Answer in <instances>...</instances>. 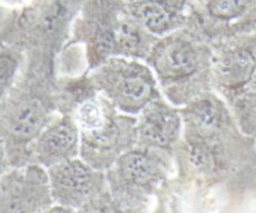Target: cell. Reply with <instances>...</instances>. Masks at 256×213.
I'll use <instances>...</instances> for the list:
<instances>
[{
  "mask_svg": "<svg viewBox=\"0 0 256 213\" xmlns=\"http://www.w3.org/2000/svg\"><path fill=\"white\" fill-rule=\"evenodd\" d=\"M46 175L53 205L77 211L108 190L106 172L94 170L80 157L48 168Z\"/></svg>",
  "mask_w": 256,
  "mask_h": 213,
  "instance_id": "cell-11",
  "label": "cell"
},
{
  "mask_svg": "<svg viewBox=\"0 0 256 213\" xmlns=\"http://www.w3.org/2000/svg\"><path fill=\"white\" fill-rule=\"evenodd\" d=\"M78 213H151V210L150 207L134 208L122 205L110 195V190H106L78 210Z\"/></svg>",
  "mask_w": 256,
  "mask_h": 213,
  "instance_id": "cell-17",
  "label": "cell"
},
{
  "mask_svg": "<svg viewBox=\"0 0 256 213\" xmlns=\"http://www.w3.org/2000/svg\"><path fill=\"white\" fill-rule=\"evenodd\" d=\"M212 90L244 134L256 138V30L212 45Z\"/></svg>",
  "mask_w": 256,
  "mask_h": 213,
  "instance_id": "cell-5",
  "label": "cell"
},
{
  "mask_svg": "<svg viewBox=\"0 0 256 213\" xmlns=\"http://www.w3.org/2000/svg\"><path fill=\"white\" fill-rule=\"evenodd\" d=\"M137 143V117L124 114L108 100L103 118L92 129L80 132V158L106 172Z\"/></svg>",
  "mask_w": 256,
  "mask_h": 213,
  "instance_id": "cell-10",
  "label": "cell"
},
{
  "mask_svg": "<svg viewBox=\"0 0 256 213\" xmlns=\"http://www.w3.org/2000/svg\"><path fill=\"white\" fill-rule=\"evenodd\" d=\"M186 28L211 45L256 30V0H194Z\"/></svg>",
  "mask_w": 256,
  "mask_h": 213,
  "instance_id": "cell-9",
  "label": "cell"
},
{
  "mask_svg": "<svg viewBox=\"0 0 256 213\" xmlns=\"http://www.w3.org/2000/svg\"><path fill=\"white\" fill-rule=\"evenodd\" d=\"M181 136L180 109L164 97L148 103L137 116V147L156 149L174 157Z\"/></svg>",
  "mask_w": 256,
  "mask_h": 213,
  "instance_id": "cell-13",
  "label": "cell"
},
{
  "mask_svg": "<svg viewBox=\"0 0 256 213\" xmlns=\"http://www.w3.org/2000/svg\"><path fill=\"white\" fill-rule=\"evenodd\" d=\"M174 173V157L134 146L106 171L110 195L128 207H150L158 188Z\"/></svg>",
  "mask_w": 256,
  "mask_h": 213,
  "instance_id": "cell-7",
  "label": "cell"
},
{
  "mask_svg": "<svg viewBox=\"0 0 256 213\" xmlns=\"http://www.w3.org/2000/svg\"><path fill=\"white\" fill-rule=\"evenodd\" d=\"M178 109L181 139L205 149L232 176L255 157L254 138L242 133L226 103L214 90Z\"/></svg>",
  "mask_w": 256,
  "mask_h": 213,
  "instance_id": "cell-4",
  "label": "cell"
},
{
  "mask_svg": "<svg viewBox=\"0 0 256 213\" xmlns=\"http://www.w3.org/2000/svg\"><path fill=\"white\" fill-rule=\"evenodd\" d=\"M53 205L46 170L36 165L16 168L0 187V213H42Z\"/></svg>",
  "mask_w": 256,
  "mask_h": 213,
  "instance_id": "cell-12",
  "label": "cell"
},
{
  "mask_svg": "<svg viewBox=\"0 0 256 213\" xmlns=\"http://www.w3.org/2000/svg\"><path fill=\"white\" fill-rule=\"evenodd\" d=\"M80 157V129L70 114H56L32 146L30 163L48 170Z\"/></svg>",
  "mask_w": 256,
  "mask_h": 213,
  "instance_id": "cell-14",
  "label": "cell"
},
{
  "mask_svg": "<svg viewBox=\"0 0 256 213\" xmlns=\"http://www.w3.org/2000/svg\"><path fill=\"white\" fill-rule=\"evenodd\" d=\"M32 0H0V3L4 5L13 6V8H20V6L26 5V4L30 3Z\"/></svg>",
  "mask_w": 256,
  "mask_h": 213,
  "instance_id": "cell-20",
  "label": "cell"
},
{
  "mask_svg": "<svg viewBox=\"0 0 256 213\" xmlns=\"http://www.w3.org/2000/svg\"><path fill=\"white\" fill-rule=\"evenodd\" d=\"M184 1L187 4V5H190V4H191L192 1H194V0H184Z\"/></svg>",
  "mask_w": 256,
  "mask_h": 213,
  "instance_id": "cell-21",
  "label": "cell"
},
{
  "mask_svg": "<svg viewBox=\"0 0 256 213\" xmlns=\"http://www.w3.org/2000/svg\"><path fill=\"white\" fill-rule=\"evenodd\" d=\"M127 8L150 34L162 38L186 25L188 5L184 0H137Z\"/></svg>",
  "mask_w": 256,
  "mask_h": 213,
  "instance_id": "cell-16",
  "label": "cell"
},
{
  "mask_svg": "<svg viewBox=\"0 0 256 213\" xmlns=\"http://www.w3.org/2000/svg\"><path fill=\"white\" fill-rule=\"evenodd\" d=\"M42 213H78L77 210H73V208L63 207V206L58 205H52L48 210H46Z\"/></svg>",
  "mask_w": 256,
  "mask_h": 213,
  "instance_id": "cell-19",
  "label": "cell"
},
{
  "mask_svg": "<svg viewBox=\"0 0 256 213\" xmlns=\"http://www.w3.org/2000/svg\"><path fill=\"white\" fill-rule=\"evenodd\" d=\"M212 45L184 26L157 39L144 62L164 99L181 108L212 92Z\"/></svg>",
  "mask_w": 256,
  "mask_h": 213,
  "instance_id": "cell-3",
  "label": "cell"
},
{
  "mask_svg": "<svg viewBox=\"0 0 256 213\" xmlns=\"http://www.w3.org/2000/svg\"><path fill=\"white\" fill-rule=\"evenodd\" d=\"M156 208L151 213H212V190L174 177L156 193Z\"/></svg>",
  "mask_w": 256,
  "mask_h": 213,
  "instance_id": "cell-15",
  "label": "cell"
},
{
  "mask_svg": "<svg viewBox=\"0 0 256 213\" xmlns=\"http://www.w3.org/2000/svg\"><path fill=\"white\" fill-rule=\"evenodd\" d=\"M87 0H32L16 11L14 48L28 59L56 63L74 19Z\"/></svg>",
  "mask_w": 256,
  "mask_h": 213,
  "instance_id": "cell-6",
  "label": "cell"
},
{
  "mask_svg": "<svg viewBox=\"0 0 256 213\" xmlns=\"http://www.w3.org/2000/svg\"><path fill=\"white\" fill-rule=\"evenodd\" d=\"M88 77L98 93L130 116L137 117L148 103L164 97L144 60L112 57L88 72Z\"/></svg>",
  "mask_w": 256,
  "mask_h": 213,
  "instance_id": "cell-8",
  "label": "cell"
},
{
  "mask_svg": "<svg viewBox=\"0 0 256 213\" xmlns=\"http://www.w3.org/2000/svg\"><path fill=\"white\" fill-rule=\"evenodd\" d=\"M157 39L131 15L124 0H87L67 44L83 49L88 73L112 57L144 60Z\"/></svg>",
  "mask_w": 256,
  "mask_h": 213,
  "instance_id": "cell-2",
  "label": "cell"
},
{
  "mask_svg": "<svg viewBox=\"0 0 256 213\" xmlns=\"http://www.w3.org/2000/svg\"><path fill=\"white\" fill-rule=\"evenodd\" d=\"M26 64L2 118V141L9 165L16 168L30 163L32 146L58 114L56 63L28 59Z\"/></svg>",
  "mask_w": 256,
  "mask_h": 213,
  "instance_id": "cell-1",
  "label": "cell"
},
{
  "mask_svg": "<svg viewBox=\"0 0 256 213\" xmlns=\"http://www.w3.org/2000/svg\"><path fill=\"white\" fill-rule=\"evenodd\" d=\"M126 3H134V1H137V0H124Z\"/></svg>",
  "mask_w": 256,
  "mask_h": 213,
  "instance_id": "cell-22",
  "label": "cell"
},
{
  "mask_svg": "<svg viewBox=\"0 0 256 213\" xmlns=\"http://www.w3.org/2000/svg\"><path fill=\"white\" fill-rule=\"evenodd\" d=\"M8 166H9V161H8V156H6V147H4L3 141L0 139V177L3 176L4 172H6Z\"/></svg>",
  "mask_w": 256,
  "mask_h": 213,
  "instance_id": "cell-18",
  "label": "cell"
}]
</instances>
